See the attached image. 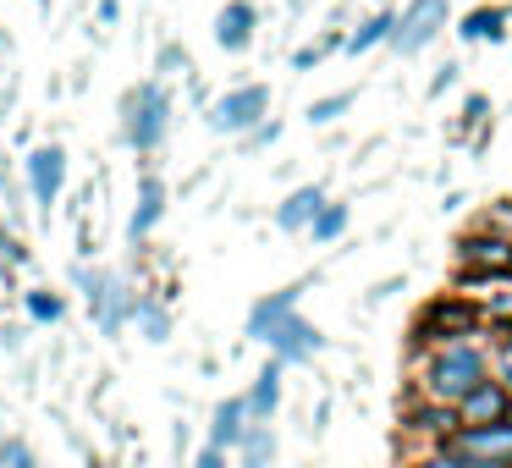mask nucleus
<instances>
[{
    "instance_id": "obj_1",
    "label": "nucleus",
    "mask_w": 512,
    "mask_h": 468,
    "mask_svg": "<svg viewBox=\"0 0 512 468\" xmlns=\"http://www.w3.org/2000/svg\"><path fill=\"white\" fill-rule=\"evenodd\" d=\"M490 380V336H468V342H446V347H424L413 353L408 369V391L435 402H463L474 386Z\"/></svg>"
},
{
    "instance_id": "obj_2",
    "label": "nucleus",
    "mask_w": 512,
    "mask_h": 468,
    "mask_svg": "<svg viewBox=\"0 0 512 468\" xmlns=\"http://www.w3.org/2000/svg\"><path fill=\"white\" fill-rule=\"evenodd\" d=\"M468 336H490V303L479 292H463V287L435 292L413 314V353L446 347V342H468Z\"/></svg>"
},
{
    "instance_id": "obj_3",
    "label": "nucleus",
    "mask_w": 512,
    "mask_h": 468,
    "mask_svg": "<svg viewBox=\"0 0 512 468\" xmlns=\"http://www.w3.org/2000/svg\"><path fill=\"white\" fill-rule=\"evenodd\" d=\"M171 111H177V100H171V89L160 78L133 83V89L122 94V144L144 160L160 155L166 138H171Z\"/></svg>"
},
{
    "instance_id": "obj_4",
    "label": "nucleus",
    "mask_w": 512,
    "mask_h": 468,
    "mask_svg": "<svg viewBox=\"0 0 512 468\" xmlns=\"http://www.w3.org/2000/svg\"><path fill=\"white\" fill-rule=\"evenodd\" d=\"M72 292L83 298V309H89V320H94V331H100V336H122L127 325H133L138 292H133V281L116 276V270L72 265Z\"/></svg>"
},
{
    "instance_id": "obj_5",
    "label": "nucleus",
    "mask_w": 512,
    "mask_h": 468,
    "mask_svg": "<svg viewBox=\"0 0 512 468\" xmlns=\"http://www.w3.org/2000/svg\"><path fill=\"white\" fill-rule=\"evenodd\" d=\"M452 265H457V287H501V281H512V237L468 226L452 248Z\"/></svg>"
},
{
    "instance_id": "obj_6",
    "label": "nucleus",
    "mask_w": 512,
    "mask_h": 468,
    "mask_svg": "<svg viewBox=\"0 0 512 468\" xmlns=\"http://www.w3.org/2000/svg\"><path fill=\"white\" fill-rule=\"evenodd\" d=\"M259 122H270V83H237L204 105V127L215 138H248Z\"/></svg>"
},
{
    "instance_id": "obj_7",
    "label": "nucleus",
    "mask_w": 512,
    "mask_h": 468,
    "mask_svg": "<svg viewBox=\"0 0 512 468\" xmlns=\"http://www.w3.org/2000/svg\"><path fill=\"white\" fill-rule=\"evenodd\" d=\"M457 430H463V424H457V408H452V402L419 397V391H408V397H402L397 435L413 446V452H424V446H446Z\"/></svg>"
},
{
    "instance_id": "obj_8",
    "label": "nucleus",
    "mask_w": 512,
    "mask_h": 468,
    "mask_svg": "<svg viewBox=\"0 0 512 468\" xmlns=\"http://www.w3.org/2000/svg\"><path fill=\"white\" fill-rule=\"evenodd\" d=\"M67 177H72V155L61 144H34L23 160V182L34 193L39 210H56V199L67 193Z\"/></svg>"
},
{
    "instance_id": "obj_9",
    "label": "nucleus",
    "mask_w": 512,
    "mask_h": 468,
    "mask_svg": "<svg viewBox=\"0 0 512 468\" xmlns=\"http://www.w3.org/2000/svg\"><path fill=\"white\" fill-rule=\"evenodd\" d=\"M446 17H452V0H408L397 12V39H391V50H397V56H419L424 45L441 39Z\"/></svg>"
},
{
    "instance_id": "obj_10",
    "label": "nucleus",
    "mask_w": 512,
    "mask_h": 468,
    "mask_svg": "<svg viewBox=\"0 0 512 468\" xmlns=\"http://www.w3.org/2000/svg\"><path fill=\"white\" fill-rule=\"evenodd\" d=\"M457 457L463 463H474V468H512V419H501V424H474V430H457L452 441Z\"/></svg>"
},
{
    "instance_id": "obj_11",
    "label": "nucleus",
    "mask_w": 512,
    "mask_h": 468,
    "mask_svg": "<svg viewBox=\"0 0 512 468\" xmlns=\"http://www.w3.org/2000/svg\"><path fill=\"white\" fill-rule=\"evenodd\" d=\"M265 347H270V353H276L287 369H298V364H314V358H320L325 347H331V336H325L314 320H303V314H287V320H281L276 331H270V342H265Z\"/></svg>"
},
{
    "instance_id": "obj_12",
    "label": "nucleus",
    "mask_w": 512,
    "mask_h": 468,
    "mask_svg": "<svg viewBox=\"0 0 512 468\" xmlns=\"http://www.w3.org/2000/svg\"><path fill=\"white\" fill-rule=\"evenodd\" d=\"M303 292H309V276H298V281H287V287H276V292H265V298H254V303H248V320H243V336L265 347L270 331H276L287 314H298Z\"/></svg>"
},
{
    "instance_id": "obj_13",
    "label": "nucleus",
    "mask_w": 512,
    "mask_h": 468,
    "mask_svg": "<svg viewBox=\"0 0 512 468\" xmlns=\"http://www.w3.org/2000/svg\"><path fill=\"white\" fill-rule=\"evenodd\" d=\"M166 204H171V188L160 171H144L138 177V199H133V215H127V243L144 248L149 237L160 232V221H166Z\"/></svg>"
},
{
    "instance_id": "obj_14",
    "label": "nucleus",
    "mask_w": 512,
    "mask_h": 468,
    "mask_svg": "<svg viewBox=\"0 0 512 468\" xmlns=\"http://www.w3.org/2000/svg\"><path fill=\"white\" fill-rule=\"evenodd\" d=\"M215 45L226 50V56H243V50H254L259 39V6L254 0H226L221 12H215Z\"/></svg>"
},
{
    "instance_id": "obj_15",
    "label": "nucleus",
    "mask_w": 512,
    "mask_h": 468,
    "mask_svg": "<svg viewBox=\"0 0 512 468\" xmlns=\"http://www.w3.org/2000/svg\"><path fill=\"white\" fill-rule=\"evenodd\" d=\"M281 397H287V364H281L276 353L259 364V375L248 380V391H243V402H248V419L254 424H270L281 413Z\"/></svg>"
},
{
    "instance_id": "obj_16",
    "label": "nucleus",
    "mask_w": 512,
    "mask_h": 468,
    "mask_svg": "<svg viewBox=\"0 0 512 468\" xmlns=\"http://www.w3.org/2000/svg\"><path fill=\"white\" fill-rule=\"evenodd\" d=\"M501 419H512V391L501 386V380H485V386H474L457 402V424H463V430H474V424H501Z\"/></svg>"
},
{
    "instance_id": "obj_17",
    "label": "nucleus",
    "mask_w": 512,
    "mask_h": 468,
    "mask_svg": "<svg viewBox=\"0 0 512 468\" xmlns=\"http://www.w3.org/2000/svg\"><path fill=\"white\" fill-rule=\"evenodd\" d=\"M507 34H512V6H501V0L468 6V12L457 17V39H463V45H501Z\"/></svg>"
},
{
    "instance_id": "obj_18",
    "label": "nucleus",
    "mask_w": 512,
    "mask_h": 468,
    "mask_svg": "<svg viewBox=\"0 0 512 468\" xmlns=\"http://www.w3.org/2000/svg\"><path fill=\"white\" fill-rule=\"evenodd\" d=\"M325 199H331V193H325L320 182H303V188H292L287 199L276 204V226H281L287 237H303V232L314 226V215L325 210Z\"/></svg>"
},
{
    "instance_id": "obj_19",
    "label": "nucleus",
    "mask_w": 512,
    "mask_h": 468,
    "mask_svg": "<svg viewBox=\"0 0 512 468\" xmlns=\"http://www.w3.org/2000/svg\"><path fill=\"white\" fill-rule=\"evenodd\" d=\"M248 402L243 397H221L215 402V413H210V424H204V441L210 446H221V452H237L243 446V435H248Z\"/></svg>"
},
{
    "instance_id": "obj_20",
    "label": "nucleus",
    "mask_w": 512,
    "mask_h": 468,
    "mask_svg": "<svg viewBox=\"0 0 512 468\" xmlns=\"http://www.w3.org/2000/svg\"><path fill=\"white\" fill-rule=\"evenodd\" d=\"M397 39V6H380V12H369L364 23L347 34V45H342V56H369V50H380V45H391Z\"/></svg>"
},
{
    "instance_id": "obj_21",
    "label": "nucleus",
    "mask_w": 512,
    "mask_h": 468,
    "mask_svg": "<svg viewBox=\"0 0 512 468\" xmlns=\"http://www.w3.org/2000/svg\"><path fill=\"white\" fill-rule=\"evenodd\" d=\"M276 430H270V424H248V435H243V446H237L232 452V463L237 468H270L276 463Z\"/></svg>"
},
{
    "instance_id": "obj_22",
    "label": "nucleus",
    "mask_w": 512,
    "mask_h": 468,
    "mask_svg": "<svg viewBox=\"0 0 512 468\" xmlns=\"http://www.w3.org/2000/svg\"><path fill=\"white\" fill-rule=\"evenodd\" d=\"M23 314H28V325H61V320H67V292L28 287L23 292Z\"/></svg>"
},
{
    "instance_id": "obj_23",
    "label": "nucleus",
    "mask_w": 512,
    "mask_h": 468,
    "mask_svg": "<svg viewBox=\"0 0 512 468\" xmlns=\"http://www.w3.org/2000/svg\"><path fill=\"white\" fill-rule=\"evenodd\" d=\"M133 331L144 336V342H166L171 336V309L160 298H149V292H138V309H133Z\"/></svg>"
},
{
    "instance_id": "obj_24",
    "label": "nucleus",
    "mask_w": 512,
    "mask_h": 468,
    "mask_svg": "<svg viewBox=\"0 0 512 468\" xmlns=\"http://www.w3.org/2000/svg\"><path fill=\"white\" fill-rule=\"evenodd\" d=\"M347 221H353V204L347 199H325V210L314 215V226H309V237L314 243H342V232H347Z\"/></svg>"
},
{
    "instance_id": "obj_25",
    "label": "nucleus",
    "mask_w": 512,
    "mask_h": 468,
    "mask_svg": "<svg viewBox=\"0 0 512 468\" xmlns=\"http://www.w3.org/2000/svg\"><path fill=\"white\" fill-rule=\"evenodd\" d=\"M358 105V89H342V94H325V100H314L309 111H303V122L309 127H331V122H342L347 111Z\"/></svg>"
},
{
    "instance_id": "obj_26",
    "label": "nucleus",
    "mask_w": 512,
    "mask_h": 468,
    "mask_svg": "<svg viewBox=\"0 0 512 468\" xmlns=\"http://www.w3.org/2000/svg\"><path fill=\"white\" fill-rule=\"evenodd\" d=\"M342 45H347V34H342V28H331V34H320V39H314V45L292 50V72H314V67H320V61H325V56H336V50H342Z\"/></svg>"
},
{
    "instance_id": "obj_27",
    "label": "nucleus",
    "mask_w": 512,
    "mask_h": 468,
    "mask_svg": "<svg viewBox=\"0 0 512 468\" xmlns=\"http://www.w3.org/2000/svg\"><path fill=\"white\" fill-rule=\"evenodd\" d=\"M468 226H479V232H496V237H512V199L485 204V210H479Z\"/></svg>"
},
{
    "instance_id": "obj_28",
    "label": "nucleus",
    "mask_w": 512,
    "mask_h": 468,
    "mask_svg": "<svg viewBox=\"0 0 512 468\" xmlns=\"http://www.w3.org/2000/svg\"><path fill=\"white\" fill-rule=\"evenodd\" d=\"M402 468H474V463H463L452 446H424V452H408Z\"/></svg>"
},
{
    "instance_id": "obj_29",
    "label": "nucleus",
    "mask_w": 512,
    "mask_h": 468,
    "mask_svg": "<svg viewBox=\"0 0 512 468\" xmlns=\"http://www.w3.org/2000/svg\"><path fill=\"white\" fill-rule=\"evenodd\" d=\"M0 468H45V463H39V452L23 435H6V441H0Z\"/></svg>"
},
{
    "instance_id": "obj_30",
    "label": "nucleus",
    "mask_w": 512,
    "mask_h": 468,
    "mask_svg": "<svg viewBox=\"0 0 512 468\" xmlns=\"http://www.w3.org/2000/svg\"><path fill=\"white\" fill-rule=\"evenodd\" d=\"M490 122V94H463V122H457V133H468V127H485Z\"/></svg>"
},
{
    "instance_id": "obj_31",
    "label": "nucleus",
    "mask_w": 512,
    "mask_h": 468,
    "mask_svg": "<svg viewBox=\"0 0 512 468\" xmlns=\"http://www.w3.org/2000/svg\"><path fill=\"white\" fill-rule=\"evenodd\" d=\"M457 78H463V67H457V61H441V67H435V78H430V89H424V100H441V94H452Z\"/></svg>"
},
{
    "instance_id": "obj_32",
    "label": "nucleus",
    "mask_w": 512,
    "mask_h": 468,
    "mask_svg": "<svg viewBox=\"0 0 512 468\" xmlns=\"http://www.w3.org/2000/svg\"><path fill=\"white\" fill-rule=\"evenodd\" d=\"M490 380H501L512 391V347L496 342V336H490Z\"/></svg>"
},
{
    "instance_id": "obj_33",
    "label": "nucleus",
    "mask_w": 512,
    "mask_h": 468,
    "mask_svg": "<svg viewBox=\"0 0 512 468\" xmlns=\"http://www.w3.org/2000/svg\"><path fill=\"white\" fill-rule=\"evenodd\" d=\"M276 138H281V122H276V116H270V122H259L254 133L243 138V144H248V155H254V149H270V144H276Z\"/></svg>"
},
{
    "instance_id": "obj_34",
    "label": "nucleus",
    "mask_w": 512,
    "mask_h": 468,
    "mask_svg": "<svg viewBox=\"0 0 512 468\" xmlns=\"http://www.w3.org/2000/svg\"><path fill=\"white\" fill-rule=\"evenodd\" d=\"M193 468H237V463H232V452H221V446L204 441L199 452H193Z\"/></svg>"
},
{
    "instance_id": "obj_35",
    "label": "nucleus",
    "mask_w": 512,
    "mask_h": 468,
    "mask_svg": "<svg viewBox=\"0 0 512 468\" xmlns=\"http://www.w3.org/2000/svg\"><path fill=\"white\" fill-rule=\"evenodd\" d=\"M23 259H28V248L17 243V237L6 232V226H0V265H23Z\"/></svg>"
},
{
    "instance_id": "obj_36",
    "label": "nucleus",
    "mask_w": 512,
    "mask_h": 468,
    "mask_svg": "<svg viewBox=\"0 0 512 468\" xmlns=\"http://www.w3.org/2000/svg\"><path fill=\"white\" fill-rule=\"evenodd\" d=\"M402 287H408L402 276H386V281H375V287H369V298H375V303H386V298H397Z\"/></svg>"
},
{
    "instance_id": "obj_37",
    "label": "nucleus",
    "mask_w": 512,
    "mask_h": 468,
    "mask_svg": "<svg viewBox=\"0 0 512 468\" xmlns=\"http://www.w3.org/2000/svg\"><path fill=\"white\" fill-rule=\"evenodd\" d=\"M94 17H100L105 28H111V23H122V0H100V6H94Z\"/></svg>"
},
{
    "instance_id": "obj_38",
    "label": "nucleus",
    "mask_w": 512,
    "mask_h": 468,
    "mask_svg": "<svg viewBox=\"0 0 512 468\" xmlns=\"http://www.w3.org/2000/svg\"><path fill=\"white\" fill-rule=\"evenodd\" d=\"M490 336H496V342H507V347H512V314H496V320H490Z\"/></svg>"
},
{
    "instance_id": "obj_39",
    "label": "nucleus",
    "mask_w": 512,
    "mask_h": 468,
    "mask_svg": "<svg viewBox=\"0 0 512 468\" xmlns=\"http://www.w3.org/2000/svg\"><path fill=\"white\" fill-rule=\"evenodd\" d=\"M34 6H39V12H45V6H50V0H34Z\"/></svg>"
},
{
    "instance_id": "obj_40",
    "label": "nucleus",
    "mask_w": 512,
    "mask_h": 468,
    "mask_svg": "<svg viewBox=\"0 0 512 468\" xmlns=\"http://www.w3.org/2000/svg\"><path fill=\"white\" fill-rule=\"evenodd\" d=\"M0 56H6V34H0Z\"/></svg>"
}]
</instances>
